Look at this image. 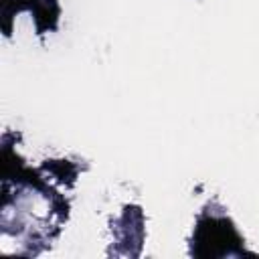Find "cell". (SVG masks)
Instances as JSON below:
<instances>
[{
	"instance_id": "1",
	"label": "cell",
	"mask_w": 259,
	"mask_h": 259,
	"mask_svg": "<svg viewBox=\"0 0 259 259\" xmlns=\"http://www.w3.org/2000/svg\"><path fill=\"white\" fill-rule=\"evenodd\" d=\"M194 243H196L194 253L198 257H217V255H223L235 249L239 245V237L233 231L229 221L208 219L198 225Z\"/></svg>"
}]
</instances>
